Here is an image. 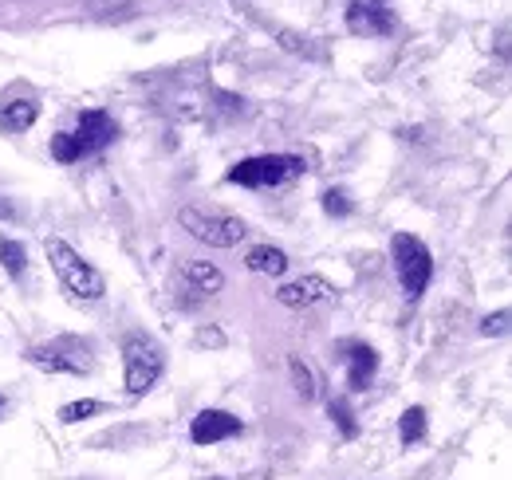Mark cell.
Returning <instances> with one entry per match:
<instances>
[{"instance_id":"cell-1","label":"cell","mask_w":512,"mask_h":480,"mask_svg":"<svg viewBox=\"0 0 512 480\" xmlns=\"http://www.w3.org/2000/svg\"><path fill=\"white\" fill-rule=\"evenodd\" d=\"M119 138V126L115 119L107 115V111H83L71 130H60V134H52V158L60 162V166H71V162H79V158H91V154H103L111 142Z\"/></svg>"},{"instance_id":"cell-2","label":"cell","mask_w":512,"mask_h":480,"mask_svg":"<svg viewBox=\"0 0 512 480\" xmlns=\"http://www.w3.org/2000/svg\"><path fill=\"white\" fill-rule=\"evenodd\" d=\"M44 252H48V260H52V272H56L60 288H64L75 303H99L103 296H107V280H103V272H99L95 264H87L64 237L44 240Z\"/></svg>"},{"instance_id":"cell-3","label":"cell","mask_w":512,"mask_h":480,"mask_svg":"<svg viewBox=\"0 0 512 480\" xmlns=\"http://www.w3.org/2000/svg\"><path fill=\"white\" fill-rule=\"evenodd\" d=\"M304 174H308V162L300 154H253V158H241L237 166H229L225 181L245 185V189H280Z\"/></svg>"},{"instance_id":"cell-4","label":"cell","mask_w":512,"mask_h":480,"mask_svg":"<svg viewBox=\"0 0 512 480\" xmlns=\"http://www.w3.org/2000/svg\"><path fill=\"white\" fill-rule=\"evenodd\" d=\"M178 225L190 233L193 240L209 244V248H237L249 237V225L225 209H205V205H182L178 209Z\"/></svg>"},{"instance_id":"cell-5","label":"cell","mask_w":512,"mask_h":480,"mask_svg":"<svg viewBox=\"0 0 512 480\" xmlns=\"http://www.w3.org/2000/svg\"><path fill=\"white\" fill-rule=\"evenodd\" d=\"M162 370H166V351H162V343H154L150 335H138V331L123 339V386H127L130 398L150 394V390L158 386Z\"/></svg>"},{"instance_id":"cell-6","label":"cell","mask_w":512,"mask_h":480,"mask_svg":"<svg viewBox=\"0 0 512 480\" xmlns=\"http://www.w3.org/2000/svg\"><path fill=\"white\" fill-rule=\"evenodd\" d=\"M28 362L44 374H67V378H83L95 370V355H91V343L79 339V335H56L48 343H36L28 347Z\"/></svg>"},{"instance_id":"cell-7","label":"cell","mask_w":512,"mask_h":480,"mask_svg":"<svg viewBox=\"0 0 512 480\" xmlns=\"http://www.w3.org/2000/svg\"><path fill=\"white\" fill-rule=\"evenodd\" d=\"M390 256H394V272L402 280L406 300H422V292L434 280V252L426 248V240H418L414 233H394L390 237Z\"/></svg>"},{"instance_id":"cell-8","label":"cell","mask_w":512,"mask_h":480,"mask_svg":"<svg viewBox=\"0 0 512 480\" xmlns=\"http://www.w3.org/2000/svg\"><path fill=\"white\" fill-rule=\"evenodd\" d=\"M343 24L351 36H363V40H379L394 32V8H386V0H351L347 12H343Z\"/></svg>"},{"instance_id":"cell-9","label":"cell","mask_w":512,"mask_h":480,"mask_svg":"<svg viewBox=\"0 0 512 480\" xmlns=\"http://www.w3.org/2000/svg\"><path fill=\"white\" fill-rule=\"evenodd\" d=\"M40 119V95L32 87H8L0 95V134H24Z\"/></svg>"},{"instance_id":"cell-10","label":"cell","mask_w":512,"mask_h":480,"mask_svg":"<svg viewBox=\"0 0 512 480\" xmlns=\"http://www.w3.org/2000/svg\"><path fill=\"white\" fill-rule=\"evenodd\" d=\"M335 284L323 280V276H300V280H288L276 288V303L288 307V311H304V307H316V303L335 300Z\"/></svg>"},{"instance_id":"cell-11","label":"cell","mask_w":512,"mask_h":480,"mask_svg":"<svg viewBox=\"0 0 512 480\" xmlns=\"http://www.w3.org/2000/svg\"><path fill=\"white\" fill-rule=\"evenodd\" d=\"M237 433H241V418H233L229 410H201L190 421L193 445H221V441H233Z\"/></svg>"},{"instance_id":"cell-12","label":"cell","mask_w":512,"mask_h":480,"mask_svg":"<svg viewBox=\"0 0 512 480\" xmlns=\"http://www.w3.org/2000/svg\"><path fill=\"white\" fill-rule=\"evenodd\" d=\"M379 374V351L367 347V343H351L347 347V390L351 394H363Z\"/></svg>"},{"instance_id":"cell-13","label":"cell","mask_w":512,"mask_h":480,"mask_svg":"<svg viewBox=\"0 0 512 480\" xmlns=\"http://www.w3.org/2000/svg\"><path fill=\"white\" fill-rule=\"evenodd\" d=\"M182 276H186L190 292H197V296H217L225 288V272L217 264H209V260H190L182 268Z\"/></svg>"},{"instance_id":"cell-14","label":"cell","mask_w":512,"mask_h":480,"mask_svg":"<svg viewBox=\"0 0 512 480\" xmlns=\"http://www.w3.org/2000/svg\"><path fill=\"white\" fill-rule=\"evenodd\" d=\"M288 264H292L288 252L276 248V244H256V248H249V256H245V268L256 272V276H284Z\"/></svg>"},{"instance_id":"cell-15","label":"cell","mask_w":512,"mask_h":480,"mask_svg":"<svg viewBox=\"0 0 512 480\" xmlns=\"http://www.w3.org/2000/svg\"><path fill=\"white\" fill-rule=\"evenodd\" d=\"M426 429H430V418H426V410H422V406H410V410L398 418V441H402L406 449H414V445L426 437Z\"/></svg>"},{"instance_id":"cell-16","label":"cell","mask_w":512,"mask_h":480,"mask_svg":"<svg viewBox=\"0 0 512 480\" xmlns=\"http://www.w3.org/2000/svg\"><path fill=\"white\" fill-rule=\"evenodd\" d=\"M0 268L12 276V280H24V272H28V248L20 244V240H0Z\"/></svg>"},{"instance_id":"cell-17","label":"cell","mask_w":512,"mask_h":480,"mask_svg":"<svg viewBox=\"0 0 512 480\" xmlns=\"http://www.w3.org/2000/svg\"><path fill=\"white\" fill-rule=\"evenodd\" d=\"M320 209L327 217H335V221H343V217H351L355 213V201H351V193L347 189H323L320 193Z\"/></svg>"},{"instance_id":"cell-18","label":"cell","mask_w":512,"mask_h":480,"mask_svg":"<svg viewBox=\"0 0 512 480\" xmlns=\"http://www.w3.org/2000/svg\"><path fill=\"white\" fill-rule=\"evenodd\" d=\"M288 374H292L296 394H300L304 402H312V398H316V374L308 370V362L300 359V355H292V359H288Z\"/></svg>"},{"instance_id":"cell-19","label":"cell","mask_w":512,"mask_h":480,"mask_svg":"<svg viewBox=\"0 0 512 480\" xmlns=\"http://www.w3.org/2000/svg\"><path fill=\"white\" fill-rule=\"evenodd\" d=\"M95 414H103V402H95V398H79V402L60 406V421L64 425H79V421L95 418Z\"/></svg>"},{"instance_id":"cell-20","label":"cell","mask_w":512,"mask_h":480,"mask_svg":"<svg viewBox=\"0 0 512 480\" xmlns=\"http://www.w3.org/2000/svg\"><path fill=\"white\" fill-rule=\"evenodd\" d=\"M327 414H331V421L339 425V433H343V437H355V433H359V421H355V410L347 406V398H331Z\"/></svg>"},{"instance_id":"cell-21","label":"cell","mask_w":512,"mask_h":480,"mask_svg":"<svg viewBox=\"0 0 512 480\" xmlns=\"http://www.w3.org/2000/svg\"><path fill=\"white\" fill-rule=\"evenodd\" d=\"M280 48H288V52H300V56H308V60H323V52L308 40V36H296V32H280Z\"/></svg>"},{"instance_id":"cell-22","label":"cell","mask_w":512,"mask_h":480,"mask_svg":"<svg viewBox=\"0 0 512 480\" xmlns=\"http://www.w3.org/2000/svg\"><path fill=\"white\" fill-rule=\"evenodd\" d=\"M505 331H509V307H501L497 315H485L481 319V335L493 339V335H505Z\"/></svg>"},{"instance_id":"cell-23","label":"cell","mask_w":512,"mask_h":480,"mask_svg":"<svg viewBox=\"0 0 512 480\" xmlns=\"http://www.w3.org/2000/svg\"><path fill=\"white\" fill-rule=\"evenodd\" d=\"M193 343H197V347H225V335H221L217 327H201V331L193 335Z\"/></svg>"},{"instance_id":"cell-24","label":"cell","mask_w":512,"mask_h":480,"mask_svg":"<svg viewBox=\"0 0 512 480\" xmlns=\"http://www.w3.org/2000/svg\"><path fill=\"white\" fill-rule=\"evenodd\" d=\"M0 221H16V205L8 197H0Z\"/></svg>"},{"instance_id":"cell-25","label":"cell","mask_w":512,"mask_h":480,"mask_svg":"<svg viewBox=\"0 0 512 480\" xmlns=\"http://www.w3.org/2000/svg\"><path fill=\"white\" fill-rule=\"evenodd\" d=\"M0 410H4V398H0Z\"/></svg>"},{"instance_id":"cell-26","label":"cell","mask_w":512,"mask_h":480,"mask_svg":"<svg viewBox=\"0 0 512 480\" xmlns=\"http://www.w3.org/2000/svg\"><path fill=\"white\" fill-rule=\"evenodd\" d=\"M209 480H221V477H209Z\"/></svg>"}]
</instances>
